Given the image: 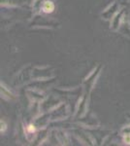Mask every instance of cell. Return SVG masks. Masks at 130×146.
Segmentation results:
<instances>
[{
    "label": "cell",
    "mask_w": 130,
    "mask_h": 146,
    "mask_svg": "<svg viewBox=\"0 0 130 146\" xmlns=\"http://www.w3.org/2000/svg\"><path fill=\"white\" fill-rule=\"evenodd\" d=\"M124 140L126 143H128V144H130V135H126V136L124 137Z\"/></svg>",
    "instance_id": "7a4b0ae2"
},
{
    "label": "cell",
    "mask_w": 130,
    "mask_h": 146,
    "mask_svg": "<svg viewBox=\"0 0 130 146\" xmlns=\"http://www.w3.org/2000/svg\"><path fill=\"white\" fill-rule=\"evenodd\" d=\"M54 9V6H53V3L51 1H46L43 6V10L45 13H51Z\"/></svg>",
    "instance_id": "6da1fadb"
}]
</instances>
